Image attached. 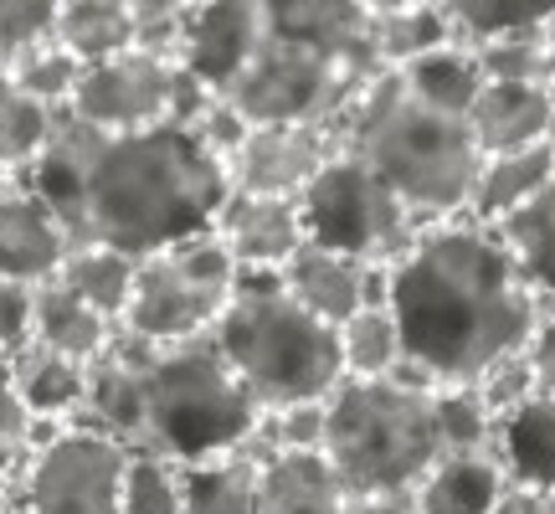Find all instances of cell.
Masks as SVG:
<instances>
[{
  "label": "cell",
  "instance_id": "obj_25",
  "mask_svg": "<svg viewBox=\"0 0 555 514\" xmlns=\"http://www.w3.org/2000/svg\"><path fill=\"white\" fill-rule=\"evenodd\" d=\"M397 78L406 82L412 99H422L427 108H442V114H453V119H468V108H474L478 93H483L478 57H474V47H463V41H448V47H437L427 57L397 67Z\"/></svg>",
  "mask_w": 555,
  "mask_h": 514
},
{
  "label": "cell",
  "instance_id": "obj_41",
  "mask_svg": "<svg viewBox=\"0 0 555 514\" xmlns=\"http://www.w3.org/2000/svg\"><path fill=\"white\" fill-rule=\"evenodd\" d=\"M31 339V294L0 283V365Z\"/></svg>",
  "mask_w": 555,
  "mask_h": 514
},
{
  "label": "cell",
  "instance_id": "obj_19",
  "mask_svg": "<svg viewBox=\"0 0 555 514\" xmlns=\"http://www.w3.org/2000/svg\"><path fill=\"white\" fill-rule=\"evenodd\" d=\"M5 371H11V386H16L31 422H57V427L78 422L82 396H88V365L47 350L37 339H26L16 356L5 360Z\"/></svg>",
  "mask_w": 555,
  "mask_h": 514
},
{
  "label": "cell",
  "instance_id": "obj_38",
  "mask_svg": "<svg viewBox=\"0 0 555 514\" xmlns=\"http://www.w3.org/2000/svg\"><path fill=\"white\" fill-rule=\"evenodd\" d=\"M52 16H57L52 0H0V73L52 37Z\"/></svg>",
  "mask_w": 555,
  "mask_h": 514
},
{
  "label": "cell",
  "instance_id": "obj_43",
  "mask_svg": "<svg viewBox=\"0 0 555 514\" xmlns=\"http://www.w3.org/2000/svg\"><path fill=\"white\" fill-rule=\"evenodd\" d=\"M26 433H31V416H26L16 386H11V371L0 365V453L5 448H26Z\"/></svg>",
  "mask_w": 555,
  "mask_h": 514
},
{
  "label": "cell",
  "instance_id": "obj_26",
  "mask_svg": "<svg viewBox=\"0 0 555 514\" xmlns=\"http://www.w3.org/2000/svg\"><path fill=\"white\" fill-rule=\"evenodd\" d=\"M365 26H371V47H376V62L386 73H397V67H406V62L427 57V52H437V47L453 41L442 5H427V0L365 5Z\"/></svg>",
  "mask_w": 555,
  "mask_h": 514
},
{
  "label": "cell",
  "instance_id": "obj_31",
  "mask_svg": "<svg viewBox=\"0 0 555 514\" xmlns=\"http://www.w3.org/2000/svg\"><path fill=\"white\" fill-rule=\"evenodd\" d=\"M134 273H139L134 257L108 253V247H73V257L62 262L57 283L73 288L88 309H99L103 319L119 324L124 309H129V294H134Z\"/></svg>",
  "mask_w": 555,
  "mask_h": 514
},
{
  "label": "cell",
  "instance_id": "obj_20",
  "mask_svg": "<svg viewBox=\"0 0 555 514\" xmlns=\"http://www.w3.org/2000/svg\"><path fill=\"white\" fill-rule=\"evenodd\" d=\"M258 514H350V494L324 453H262Z\"/></svg>",
  "mask_w": 555,
  "mask_h": 514
},
{
  "label": "cell",
  "instance_id": "obj_6",
  "mask_svg": "<svg viewBox=\"0 0 555 514\" xmlns=\"http://www.w3.org/2000/svg\"><path fill=\"white\" fill-rule=\"evenodd\" d=\"M211 345L253 391L262 416L298 401H330L345 381L335 330L298 309L278 273H237V294L217 319Z\"/></svg>",
  "mask_w": 555,
  "mask_h": 514
},
{
  "label": "cell",
  "instance_id": "obj_15",
  "mask_svg": "<svg viewBox=\"0 0 555 514\" xmlns=\"http://www.w3.org/2000/svg\"><path fill=\"white\" fill-rule=\"evenodd\" d=\"M67 257H73V242L37 191L16 185L11 196H0V283L5 288L37 294L41 283H57Z\"/></svg>",
  "mask_w": 555,
  "mask_h": 514
},
{
  "label": "cell",
  "instance_id": "obj_2",
  "mask_svg": "<svg viewBox=\"0 0 555 514\" xmlns=\"http://www.w3.org/2000/svg\"><path fill=\"white\" fill-rule=\"evenodd\" d=\"M386 309L397 314L406 350V365L391 381L427 391L478 386L483 371L535 339L545 314L504 237L468 217L427 227L412 253L391 262Z\"/></svg>",
  "mask_w": 555,
  "mask_h": 514
},
{
  "label": "cell",
  "instance_id": "obj_17",
  "mask_svg": "<svg viewBox=\"0 0 555 514\" xmlns=\"http://www.w3.org/2000/svg\"><path fill=\"white\" fill-rule=\"evenodd\" d=\"M468 134L478 155H515L555 139V99L551 88H509V82H483L478 103L468 108Z\"/></svg>",
  "mask_w": 555,
  "mask_h": 514
},
{
  "label": "cell",
  "instance_id": "obj_32",
  "mask_svg": "<svg viewBox=\"0 0 555 514\" xmlns=\"http://www.w3.org/2000/svg\"><path fill=\"white\" fill-rule=\"evenodd\" d=\"M57 119L62 114L41 108L31 93H21L16 82L0 73V170H11L16 180L26 176V170L41 159V150L52 144Z\"/></svg>",
  "mask_w": 555,
  "mask_h": 514
},
{
  "label": "cell",
  "instance_id": "obj_16",
  "mask_svg": "<svg viewBox=\"0 0 555 514\" xmlns=\"http://www.w3.org/2000/svg\"><path fill=\"white\" fill-rule=\"evenodd\" d=\"M221 247L232 253L237 273H283V262L304 247V217L298 201H268V196H242L232 191L227 206L217 211Z\"/></svg>",
  "mask_w": 555,
  "mask_h": 514
},
{
  "label": "cell",
  "instance_id": "obj_10",
  "mask_svg": "<svg viewBox=\"0 0 555 514\" xmlns=\"http://www.w3.org/2000/svg\"><path fill=\"white\" fill-rule=\"evenodd\" d=\"M217 93H206L176 57L124 52L114 62L82 67L67 119L103 134H144V129H191Z\"/></svg>",
  "mask_w": 555,
  "mask_h": 514
},
{
  "label": "cell",
  "instance_id": "obj_7",
  "mask_svg": "<svg viewBox=\"0 0 555 514\" xmlns=\"http://www.w3.org/2000/svg\"><path fill=\"white\" fill-rule=\"evenodd\" d=\"M330 407L324 458L350 504L380 494H416L448 458L437 391L412 381H339Z\"/></svg>",
  "mask_w": 555,
  "mask_h": 514
},
{
  "label": "cell",
  "instance_id": "obj_1",
  "mask_svg": "<svg viewBox=\"0 0 555 514\" xmlns=\"http://www.w3.org/2000/svg\"><path fill=\"white\" fill-rule=\"evenodd\" d=\"M21 185L52 206L73 247H108L134 262L211 232L232 196L227 165L191 129L103 134L67 114Z\"/></svg>",
  "mask_w": 555,
  "mask_h": 514
},
{
  "label": "cell",
  "instance_id": "obj_33",
  "mask_svg": "<svg viewBox=\"0 0 555 514\" xmlns=\"http://www.w3.org/2000/svg\"><path fill=\"white\" fill-rule=\"evenodd\" d=\"M5 78L16 82L21 93H31L41 108L67 114V108H73V93H78V82H82V62L73 57V52H62L57 41L47 37V41H37L26 57L11 62Z\"/></svg>",
  "mask_w": 555,
  "mask_h": 514
},
{
  "label": "cell",
  "instance_id": "obj_24",
  "mask_svg": "<svg viewBox=\"0 0 555 514\" xmlns=\"http://www.w3.org/2000/svg\"><path fill=\"white\" fill-rule=\"evenodd\" d=\"M52 41L73 52L82 67L114 62L134 52V16L129 0H62L52 16Z\"/></svg>",
  "mask_w": 555,
  "mask_h": 514
},
{
  "label": "cell",
  "instance_id": "obj_5",
  "mask_svg": "<svg viewBox=\"0 0 555 514\" xmlns=\"http://www.w3.org/2000/svg\"><path fill=\"white\" fill-rule=\"evenodd\" d=\"M262 427V407L237 381L206 339L165 345L139 365V448L134 453L170 458L180 468L211 463L237 448H253Z\"/></svg>",
  "mask_w": 555,
  "mask_h": 514
},
{
  "label": "cell",
  "instance_id": "obj_28",
  "mask_svg": "<svg viewBox=\"0 0 555 514\" xmlns=\"http://www.w3.org/2000/svg\"><path fill=\"white\" fill-rule=\"evenodd\" d=\"M335 339H339L345 381H391L401 365H406L397 314H391L386 304H365L360 314H350L339 324Z\"/></svg>",
  "mask_w": 555,
  "mask_h": 514
},
{
  "label": "cell",
  "instance_id": "obj_8",
  "mask_svg": "<svg viewBox=\"0 0 555 514\" xmlns=\"http://www.w3.org/2000/svg\"><path fill=\"white\" fill-rule=\"evenodd\" d=\"M232 294H237V262L221 247L217 232H201V237L176 242V247L139 262L119 330L155 345V350L191 345V339H206L217 330Z\"/></svg>",
  "mask_w": 555,
  "mask_h": 514
},
{
  "label": "cell",
  "instance_id": "obj_35",
  "mask_svg": "<svg viewBox=\"0 0 555 514\" xmlns=\"http://www.w3.org/2000/svg\"><path fill=\"white\" fill-rule=\"evenodd\" d=\"M483 82H509V88H555V57L545 52L540 37H515V41H489L474 47Z\"/></svg>",
  "mask_w": 555,
  "mask_h": 514
},
{
  "label": "cell",
  "instance_id": "obj_11",
  "mask_svg": "<svg viewBox=\"0 0 555 514\" xmlns=\"http://www.w3.org/2000/svg\"><path fill=\"white\" fill-rule=\"evenodd\" d=\"M129 448L88 427H62L52 442L31 448L21 484L26 514H119Z\"/></svg>",
  "mask_w": 555,
  "mask_h": 514
},
{
  "label": "cell",
  "instance_id": "obj_50",
  "mask_svg": "<svg viewBox=\"0 0 555 514\" xmlns=\"http://www.w3.org/2000/svg\"><path fill=\"white\" fill-rule=\"evenodd\" d=\"M551 99H555V88H551Z\"/></svg>",
  "mask_w": 555,
  "mask_h": 514
},
{
  "label": "cell",
  "instance_id": "obj_47",
  "mask_svg": "<svg viewBox=\"0 0 555 514\" xmlns=\"http://www.w3.org/2000/svg\"><path fill=\"white\" fill-rule=\"evenodd\" d=\"M16 185H21V180L11 176V170H0V196H11V191H16Z\"/></svg>",
  "mask_w": 555,
  "mask_h": 514
},
{
  "label": "cell",
  "instance_id": "obj_34",
  "mask_svg": "<svg viewBox=\"0 0 555 514\" xmlns=\"http://www.w3.org/2000/svg\"><path fill=\"white\" fill-rule=\"evenodd\" d=\"M119 514H185V468L155 453H129Z\"/></svg>",
  "mask_w": 555,
  "mask_h": 514
},
{
  "label": "cell",
  "instance_id": "obj_36",
  "mask_svg": "<svg viewBox=\"0 0 555 514\" xmlns=\"http://www.w3.org/2000/svg\"><path fill=\"white\" fill-rule=\"evenodd\" d=\"M324 433H330V407L298 401V407H278L262 416L258 448L262 453H324Z\"/></svg>",
  "mask_w": 555,
  "mask_h": 514
},
{
  "label": "cell",
  "instance_id": "obj_14",
  "mask_svg": "<svg viewBox=\"0 0 555 514\" xmlns=\"http://www.w3.org/2000/svg\"><path fill=\"white\" fill-rule=\"evenodd\" d=\"M278 278H283V288H288L298 309H309L330 330H339L365 304H386V294H391V268H365V262L339 257L330 247H319V242H304L283 262Z\"/></svg>",
  "mask_w": 555,
  "mask_h": 514
},
{
  "label": "cell",
  "instance_id": "obj_23",
  "mask_svg": "<svg viewBox=\"0 0 555 514\" xmlns=\"http://www.w3.org/2000/svg\"><path fill=\"white\" fill-rule=\"evenodd\" d=\"M509 494V478L499 468L494 448L483 453H453L433 468V478L416 489L422 514H499Z\"/></svg>",
  "mask_w": 555,
  "mask_h": 514
},
{
  "label": "cell",
  "instance_id": "obj_9",
  "mask_svg": "<svg viewBox=\"0 0 555 514\" xmlns=\"http://www.w3.org/2000/svg\"><path fill=\"white\" fill-rule=\"evenodd\" d=\"M304 217V237L330 247L339 257H356L365 268H391L416 247V237L427 232L422 221L401 206L386 185H380L356 155L339 150L319 180L298 201Z\"/></svg>",
  "mask_w": 555,
  "mask_h": 514
},
{
  "label": "cell",
  "instance_id": "obj_40",
  "mask_svg": "<svg viewBox=\"0 0 555 514\" xmlns=\"http://www.w3.org/2000/svg\"><path fill=\"white\" fill-rule=\"evenodd\" d=\"M247 129H253V124L242 119V114H237V108H232L227 99H211V103H206V108L196 114V124H191V134L201 139V150H206L211 159H221V165H232V155L242 150Z\"/></svg>",
  "mask_w": 555,
  "mask_h": 514
},
{
  "label": "cell",
  "instance_id": "obj_42",
  "mask_svg": "<svg viewBox=\"0 0 555 514\" xmlns=\"http://www.w3.org/2000/svg\"><path fill=\"white\" fill-rule=\"evenodd\" d=\"M530 371H535V391L555 396V304H545V314L530 339Z\"/></svg>",
  "mask_w": 555,
  "mask_h": 514
},
{
  "label": "cell",
  "instance_id": "obj_49",
  "mask_svg": "<svg viewBox=\"0 0 555 514\" xmlns=\"http://www.w3.org/2000/svg\"><path fill=\"white\" fill-rule=\"evenodd\" d=\"M499 514H509V510H504V504H499Z\"/></svg>",
  "mask_w": 555,
  "mask_h": 514
},
{
  "label": "cell",
  "instance_id": "obj_39",
  "mask_svg": "<svg viewBox=\"0 0 555 514\" xmlns=\"http://www.w3.org/2000/svg\"><path fill=\"white\" fill-rule=\"evenodd\" d=\"M478 396H483V407H489V416H509L515 407H525L530 396H535V371H530V345L525 350H515V356H504L494 365V371H483V381L474 386Z\"/></svg>",
  "mask_w": 555,
  "mask_h": 514
},
{
  "label": "cell",
  "instance_id": "obj_4",
  "mask_svg": "<svg viewBox=\"0 0 555 514\" xmlns=\"http://www.w3.org/2000/svg\"><path fill=\"white\" fill-rule=\"evenodd\" d=\"M335 139L422 227L468 217L478 170H483L468 119H453V114L412 99L397 73H380L365 88V99L345 114Z\"/></svg>",
  "mask_w": 555,
  "mask_h": 514
},
{
  "label": "cell",
  "instance_id": "obj_3",
  "mask_svg": "<svg viewBox=\"0 0 555 514\" xmlns=\"http://www.w3.org/2000/svg\"><path fill=\"white\" fill-rule=\"evenodd\" d=\"M386 67L376 62L365 5L356 0H278L253 67L227 103L253 124H309L335 134Z\"/></svg>",
  "mask_w": 555,
  "mask_h": 514
},
{
  "label": "cell",
  "instance_id": "obj_37",
  "mask_svg": "<svg viewBox=\"0 0 555 514\" xmlns=\"http://www.w3.org/2000/svg\"><path fill=\"white\" fill-rule=\"evenodd\" d=\"M129 16H134V52L180 62L191 5H180V0H155V5L150 0H129Z\"/></svg>",
  "mask_w": 555,
  "mask_h": 514
},
{
  "label": "cell",
  "instance_id": "obj_12",
  "mask_svg": "<svg viewBox=\"0 0 555 514\" xmlns=\"http://www.w3.org/2000/svg\"><path fill=\"white\" fill-rule=\"evenodd\" d=\"M339 155V139L330 129L309 124H258L247 129L242 150L227 165V180L242 196L268 201H304V191L319 180V170Z\"/></svg>",
  "mask_w": 555,
  "mask_h": 514
},
{
  "label": "cell",
  "instance_id": "obj_30",
  "mask_svg": "<svg viewBox=\"0 0 555 514\" xmlns=\"http://www.w3.org/2000/svg\"><path fill=\"white\" fill-rule=\"evenodd\" d=\"M504 247L515 253L519 273L530 278V288L540 294V304H555V170L545 180V191H540L525 211L494 227Z\"/></svg>",
  "mask_w": 555,
  "mask_h": 514
},
{
  "label": "cell",
  "instance_id": "obj_48",
  "mask_svg": "<svg viewBox=\"0 0 555 514\" xmlns=\"http://www.w3.org/2000/svg\"><path fill=\"white\" fill-rule=\"evenodd\" d=\"M0 514H26V510L21 504H0Z\"/></svg>",
  "mask_w": 555,
  "mask_h": 514
},
{
  "label": "cell",
  "instance_id": "obj_29",
  "mask_svg": "<svg viewBox=\"0 0 555 514\" xmlns=\"http://www.w3.org/2000/svg\"><path fill=\"white\" fill-rule=\"evenodd\" d=\"M551 11H555V0H448V5H442L448 31H453V41H463V47L540 37Z\"/></svg>",
  "mask_w": 555,
  "mask_h": 514
},
{
  "label": "cell",
  "instance_id": "obj_44",
  "mask_svg": "<svg viewBox=\"0 0 555 514\" xmlns=\"http://www.w3.org/2000/svg\"><path fill=\"white\" fill-rule=\"evenodd\" d=\"M350 514H422L416 494H380V499H356Z\"/></svg>",
  "mask_w": 555,
  "mask_h": 514
},
{
  "label": "cell",
  "instance_id": "obj_18",
  "mask_svg": "<svg viewBox=\"0 0 555 514\" xmlns=\"http://www.w3.org/2000/svg\"><path fill=\"white\" fill-rule=\"evenodd\" d=\"M494 458L509 489L545 494L555 489V396H530L525 407L494 422Z\"/></svg>",
  "mask_w": 555,
  "mask_h": 514
},
{
  "label": "cell",
  "instance_id": "obj_46",
  "mask_svg": "<svg viewBox=\"0 0 555 514\" xmlns=\"http://www.w3.org/2000/svg\"><path fill=\"white\" fill-rule=\"evenodd\" d=\"M540 41H545V52L555 57V11H551V21H545V31H540Z\"/></svg>",
  "mask_w": 555,
  "mask_h": 514
},
{
  "label": "cell",
  "instance_id": "obj_27",
  "mask_svg": "<svg viewBox=\"0 0 555 514\" xmlns=\"http://www.w3.org/2000/svg\"><path fill=\"white\" fill-rule=\"evenodd\" d=\"M262 448H237L185 468V514H258Z\"/></svg>",
  "mask_w": 555,
  "mask_h": 514
},
{
  "label": "cell",
  "instance_id": "obj_22",
  "mask_svg": "<svg viewBox=\"0 0 555 514\" xmlns=\"http://www.w3.org/2000/svg\"><path fill=\"white\" fill-rule=\"evenodd\" d=\"M551 170H555V139L535 144V150H515V155H489L483 170H478L474 201H468V221L504 227L515 211H525L545 191Z\"/></svg>",
  "mask_w": 555,
  "mask_h": 514
},
{
  "label": "cell",
  "instance_id": "obj_13",
  "mask_svg": "<svg viewBox=\"0 0 555 514\" xmlns=\"http://www.w3.org/2000/svg\"><path fill=\"white\" fill-rule=\"evenodd\" d=\"M268 31V5L258 0H211V5H191L185 21V47H180V67L206 88L227 99L237 78L253 67Z\"/></svg>",
  "mask_w": 555,
  "mask_h": 514
},
{
  "label": "cell",
  "instance_id": "obj_45",
  "mask_svg": "<svg viewBox=\"0 0 555 514\" xmlns=\"http://www.w3.org/2000/svg\"><path fill=\"white\" fill-rule=\"evenodd\" d=\"M504 510L509 514H555V489H545V494H519V489H509V494H504Z\"/></svg>",
  "mask_w": 555,
  "mask_h": 514
},
{
  "label": "cell",
  "instance_id": "obj_21",
  "mask_svg": "<svg viewBox=\"0 0 555 514\" xmlns=\"http://www.w3.org/2000/svg\"><path fill=\"white\" fill-rule=\"evenodd\" d=\"M114 335H119V324L103 319L99 309H88L73 288L41 283L37 294H31V339L47 345V350L78 360V365H93L114 345Z\"/></svg>",
  "mask_w": 555,
  "mask_h": 514
}]
</instances>
